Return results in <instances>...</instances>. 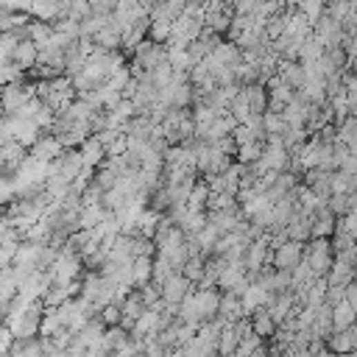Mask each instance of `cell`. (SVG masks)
<instances>
[{"label": "cell", "mask_w": 357, "mask_h": 357, "mask_svg": "<svg viewBox=\"0 0 357 357\" xmlns=\"http://www.w3.org/2000/svg\"><path fill=\"white\" fill-rule=\"evenodd\" d=\"M50 37H53V26L48 23V20H28V39L37 45V48H45L48 42H50Z\"/></svg>", "instance_id": "cell-14"}, {"label": "cell", "mask_w": 357, "mask_h": 357, "mask_svg": "<svg viewBox=\"0 0 357 357\" xmlns=\"http://www.w3.org/2000/svg\"><path fill=\"white\" fill-rule=\"evenodd\" d=\"M206 201H209V184H193L184 204H187V209H204Z\"/></svg>", "instance_id": "cell-21"}, {"label": "cell", "mask_w": 357, "mask_h": 357, "mask_svg": "<svg viewBox=\"0 0 357 357\" xmlns=\"http://www.w3.org/2000/svg\"><path fill=\"white\" fill-rule=\"evenodd\" d=\"M279 76H282V81L288 84V87L302 90L305 81H307V67H302V64H296V61H282V64H279Z\"/></svg>", "instance_id": "cell-11"}, {"label": "cell", "mask_w": 357, "mask_h": 357, "mask_svg": "<svg viewBox=\"0 0 357 357\" xmlns=\"http://www.w3.org/2000/svg\"><path fill=\"white\" fill-rule=\"evenodd\" d=\"M9 59L23 70H34L37 67V59H39V48L31 42V39H23V42H17L15 48H12V53H9Z\"/></svg>", "instance_id": "cell-5"}, {"label": "cell", "mask_w": 357, "mask_h": 357, "mask_svg": "<svg viewBox=\"0 0 357 357\" xmlns=\"http://www.w3.org/2000/svg\"><path fill=\"white\" fill-rule=\"evenodd\" d=\"M307 265L313 271V276H324L332 268V249L327 240H316L307 251Z\"/></svg>", "instance_id": "cell-4"}, {"label": "cell", "mask_w": 357, "mask_h": 357, "mask_svg": "<svg viewBox=\"0 0 357 357\" xmlns=\"http://www.w3.org/2000/svg\"><path fill=\"white\" fill-rule=\"evenodd\" d=\"M64 151V146L59 142V137L56 134H39V139L31 146V157H37V160H42V162H50V160H56L59 154Z\"/></svg>", "instance_id": "cell-6"}, {"label": "cell", "mask_w": 357, "mask_h": 357, "mask_svg": "<svg viewBox=\"0 0 357 357\" xmlns=\"http://www.w3.org/2000/svg\"><path fill=\"white\" fill-rule=\"evenodd\" d=\"M190 288H193V282H190L182 271H176V273H171V276L162 282V302L179 305V302L190 293Z\"/></svg>", "instance_id": "cell-3"}, {"label": "cell", "mask_w": 357, "mask_h": 357, "mask_svg": "<svg viewBox=\"0 0 357 357\" xmlns=\"http://www.w3.org/2000/svg\"><path fill=\"white\" fill-rule=\"evenodd\" d=\"M262 154V139H249L243 146H238V160L240 165H249V162H257Z\"/></svg>", "instance_id": "cell-20"}, {"label": "cell", "mask_w": 357, "mask_h": 357, "mask_svg": "<svg viewBox=\"0 0 357 357\" xmlns=\"http://www.w3.org/2000/svg\"><path fill=\"white\" fill-rule=\"evenodd\" d=\"M28 12L37 17V20H59V0H31L28 3Z\"/></svg>", "instance_id": "cell-16"}, {"label": "cell", "mask_w": 357, "mask_h": 357, "mask_svg": "<svg viewBox=\"0 0 357 357\" xmlns=\"http://www.w3.org/2000/svg\"><path fill=\"white\" fill-rule=\"evenodd\" d=\"M182 273L195 284V282H201V276H204V260H201V254L198 257H187V262L182 265Z\"/></svg>", "instance_id": "cell-22"}, {"label": "cell", "mask_w": 357, "mask_h": 357, "mask_svg": "<svg viewBox=\"0 0 357 357\" xmlns=\"http://www.w3.org/2000/svg\"><path fill=\"white\" fill-rule=\"evenodd\" d=\"M28 157V148L23 146V142H17V139H6L3 142V146H0V162H3V165H9V168H20V162Z\"/></svg>", "instance_id": "cell-10"}, {"label": "cell", "mask_w": 357, "mask_h": 357, "mask_svg": "<svg viewBox=\"0 0 357 357\" xmlns=\"http://www.w3.org/2000/svg\"><path fill=\"white\" fill-rule=\"evenodd\" d=\"M302 257H305V249H302V240H293V238H288V240H282L279 246H276V251H273V257H271V262H273V268H296L299 262H302Z\"/></svg>", "instance_id": "cell-2"}, {"label": "cell", "mask_w": 357, "mask_h": 357, "mask_svg": "<svg viewBox=\"0 0 357 357\" xmlns=\"http://www.w3.org/2000/svg\"><path fill=\"white\" fill-rule=\"evenodd\" d=\"M142 310H146V302H142V293H128V296L120 302V313H123L120 324H123L126 329H131V327H134V321L142 316Z\"/></svg>", "instance_id": "cell-8"}, {"label": "cell", "mask_w": 357, "mask_h": 357, "mask_svg": "<svg viewBox=\"0 0 357 357\" xmlns=\"http://www.w3.org/2000/svg\"><path fill=\"white\" fill-rule=\"evenodd\" d=\"M218 316H221L226 324H235L238 318H243V316H246V307H243V299H240V293H232V291H226V293L221 296Z\"/></svg>", "instance_id": "cell-7"}, {"label": "cell", "mask_w": 357, "mask_h": 357, "mask_svg": "<svg viewBox=\"0 0 357 357\" xmlns=\"http://www.w3.org/2000/svg\"><path fill=\"white\" fill-rule=\"evenodd\" d=\"M15 293H17V279H15L12 262L0 265V299H12Z\"/></svg>", "instance_id": "cell-19"}, {"label": "cell", "mask_w": 357, "mask_h": 357, "mask_svg": "<svg viewBox=\"0 0 357 357\" xmlns=\"http://www.w3.org/2000/svg\"><path fill=\"white\" fill-rule=\"evenodd\" d=\"M104 157H106V148H104V142L98 139V134H93V137H87L81 142V160H84L87 168L104 165Z\"/></svg>", "instance_id": "cell-9"}, {"label": "cell", "mask_w": 357, "mask_h": 357, "mask_svg": "<svg viewBox=\"0 0 357 357\" xmlns=\"http://www.w3.org/2000/svg\"><path fill=\"white\" fill-rule=\"evenodd\" d=\"M251 332H254V335H260V338H273V335H276V321L271 318L268 307H257V310H254Z\"/></svg>", "instance_id": "cell-12"}, {"label": "cell", "mask_w": 357, "mask_h": 357, "mask_svg": "<svg viewBox=\"0 0 357 357\" xmlns=\"http://www.w3.org/2000/svg\"><path fill=\"white\" fill-rule=\"evenodd\" d=\"M243 90H246L251 115H262V112L268 109V93H265L262 87H257V84H249V87H243Z\"/></svg>", "instance_id": "cell-18"}, {"label": "cell", "mask_w": 357, "mask_h": 357, "mask_svg": "<svg viewBox=\"0 0 357 357\" xmlns=\"http://www.w3.org/2000/svg\"><path fill=\"white\" fill-rule=\"evenodd\" d=\"M148 34H151L154 42H168V37H171V20L154 17V23L148 26Z\"/></svg>", "instance_id": "cell-23"}, {"label": "cell", "mask_w": 357, "mask_h": 357, "mask_svg": "<svg viewBox=\"0 0 357 357\" xmlns=\"http://www.w3.org/2000/svg\"><path fill=\"white\" fill-rule=\"evenodd\" d=\"M12 340H15V335H12L9 324L3 321V324H0V354H3V351H9V349H12Z\"/></svg>", "instance_id": "cell-25"}, {"label": "cell", "mask_w": 357, "mask_h": 357, "mask_svg": "<svg viewBox=\"0 0 357 357\" xmlns=\"http://www.w3.org/2000/svg\"><path fill=\"white\" fill-rule=\"evenodd\" d=\"M128 79H131V73H128V67H117L115 73L106 79V87H112V90H120L123 93V87L128 84Z\"/></svg>", "instance_id": "cell-24"}, {"label": "cell", "mask_w": 357, "mask_h": 357, "mask_svg": "<svg viewBox=\"0 0 357 357\" xmlns=\"http://www.w3.org/2000/svg\"><path fill=\"white\" fill-rule=\"evenodd\" d=\"M131 271H134V282L137 284H146L151 279V271H154V260L148 254H137L131 260Z\"/></svg>", "instance_id": "cell-17"}, {"label": "cell", "mask_w": 357, "mask_h": 357, "mask_svg": "<svg viewBox=\"0 0 357 357\" xmlns=\"http://www.w3.org/2000/svg\"><path fill=\"white\" fill-rule=\"evenodd\" d=\"M195 302H198V307H201V316H204V321H209V318H215L218 316V305H221V296L212 291V288H201L198 293H195Z\"/></svg>", "instance_id": "cell-13"}, {"label": "cell", "mask_w": 357, "mask_h": 357, "mask_svg": "<svg viewBox=\"0 0 357 357\" xmlns=\"http://www.w3.org/2000/svg\"><path fill=\"white\" fill-rule=\"evenodd\" d=\"M90 39H93V45H95V48L115 50V48L120 45V31H117V28H112V26H109V20H106V26H104V28H98Z\"/></svg>", "instance_id": "cell-15"}, {"label": "cell", "mask_w": 357, "mask_h": 357, "mask_svg": "<svg viewBox=\"0 0 357 357\" xmlns=\"http://www.w3.org/2000/svg\"><path fill=\"white\" fill-rule=\"evenodd\" d=\"M37 95V87L34 84H23V81H9L0 87V106H3V112H17L20 106H26L31 98Z\"/></svg>", "instance_id": "cell-1"}]
</instances>
